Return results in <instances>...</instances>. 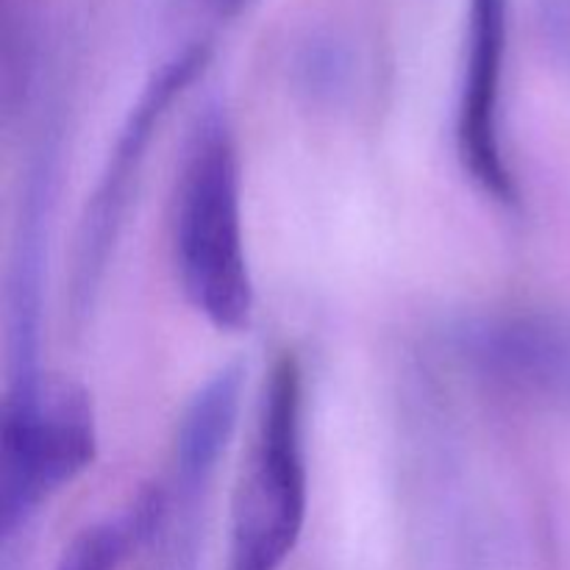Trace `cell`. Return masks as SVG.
<instances>
[{
    "label": "cell",
    "mask_w": 570,
    "mask_h": 570,
    "mask_svg": "<svg viewBox=\"0 0 570 570\" xmlns=\"http://www.w3.org/2000/svg\"><path fill=\"white\" fill-rule=\"evenodd\" d=\"M507 11L510 0L468 3L465 53H462L460 100H456L454 142L465 176L482 195L501 206L518 204L515 176L504 150V67Z\"/></svg>",
    "instance_id": "obj_5"
},
{
    "label": "cell",
    "mask_w": 570,
    "mask_h": 570,
    "mask_svg": "<svg viewBox=\"0 0 570 570\" xmlns=\"http://www.w3.org/2000/svg\"><path fill=\"white\" fill-rule=\"evenodd\" d=\"M209 56L212 48L204 39L184 45L150 72L137 100L122 117L76 228L70 267V312L76 321H83L98 301L106 271L115 259V248L126 228L128 209L142 181L150 148L167 115L176 100L193 87L195 78L206 70Z\"/></svg>",
    "instance_id": "obj_4"
},
{
    "label": "cell",
    "mask_w": 570,
    "mask_h": 570,
    "mask_svg": "<svg viewBox=\"0 0 570 570\" xmlns=\"http://www.w3.org/2000/svg\"><path fill=\"white\" fill-rule=\"evenodd\" d=\"M456 360L490 387L532 404L570 401V323L543 312H490L451 328Z\"/></svg>",
    "instance_id": "obj_6"
},
{
    "label": "cell",
    "mask_w": 570,
    "mask_h": 570,
    "mask_svg": "<svg viewBox=\"0 0 570 570\" xmlns=\"http://www.w3.org/2000/svg\"><path fill=\"white\" fill-rule=\"evenodd\" d=\"M137 549V515L128 504L120 515L83 527L56 560L53 570H120Z\"/></svg>",
    "instance_id": "obj_8"
},
{
    "label": "cell",
    "mask_w": 570,
    "mask_h": 570,
    "mask_svg": "<svg viewBox=\"0 0 570 570\" xmlns=\"http://www.w3.org/2000/svg\"><path fill=\"white\" fill-rule=\"evenodd\" d=\"M170 250L184 301L217 332H243L254 315V278L243 223L237 134L220 106L195 117L170 200Z\"/></svg>",
    "instance_id": "obj_1"
},
{
    "label": "cell",
    "mask_w": 570,
    "mask_h": 570,
    "mask_svg": "<svg viewBox=\"0 0 570 570\" xmlns=\"http://www.w3.org/2000/svg\"><path fill=\"white\" fill-rule=\"evenodd\" d=\"M98 456V415L87 387L42 376L0 404V538L9 546Z\"/></svg>",
    "instance_id": "obj_3"
},
{
    "label": "cell",
    "mask_w": 570,
    "mask_h": 570,
    "mask_svg": "<svg viewBox=\"0 0 570 570\" xmlns=\"http://www.w3.org/2000/svg\"><path fill=\"white\" fill-rule=\"evenodd\" d=\"M59 187V145L45 134L28 165L14 223L3 289L6 390H26L45 376L39 367L42 340V287L48 223Z\"/></svg>",
    "instance_id": "obj_7"
},
{
    "label": "cell",
    "mask_w": 570,
    "mask_h": 570,
    "mask_svg": "<svg viewBox=\"0 0 570 570\" xmlns=\"http://www.w3.org/2000/svg\"><path fill=\"white\" fill-rule=\"evenodd\" d=\"M540 20L551 53L570 67V0H540Z\"/></svg>",
    "instance_id": "obj_9"
},
{
    "label": "cell",
    "mask_w": 570,
    "mask_h": 570,
    "mask_svg": "<svg viewBox=\"0 0 570 570\" xmlns=\"http://www.w3.org/2000/svg\"><path fill=\"white\" fill-rule=\"evenodd\" d=\"M306 510V373L298 354L284 351L256 399L232 499L228 570H282L304 534Z\"/></svg>",
    "instance_id": "obj_2"
}]
</instances>
